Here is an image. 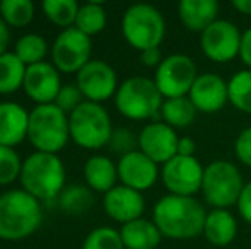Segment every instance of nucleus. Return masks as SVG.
<instances>
[{
  "label": "nucleus",
  "mask_w": 251,
  "mask_h": 249,
  "mask_svg": "<svg viewBox=\"0 0 251 249\" xmlns=\"http://www.w3.org/2000/svg\"><path fill=\"white\" fill-rule=\"evenodd\" d=\"M197 116V108L188 96L164 99L161 106V118L171 128H186L193 123Z\"/></svg>",
  "instance_id": "obj_25"
},
{
  "label": "nucleus",
  "mask_w": 251,
  "mask_h": 249,
  "mask_svg": "<svg viewBox=\"0 0 251 249\" xmlns=\"http://www.w3.org/2000/svg\"><path fill=\"white\" fill-rule=\"evenodd\" d=\"M75 86L89 103H104L115 97L118 91V77L109 63L102 60H91L75 75Z\"/></svg>",
  "instance_id": "obj_12"
},
{
  "label": "nucleus",
  "mask_w": 251,
  "mask_h": 249,
  "mask_svg": "<svg viewBox=\"0 0 251 249\" xmlns=\"http://www.w3.org/2000/svg\"><path fill=\"white\" fill-rule=\"evenodd\" d=\"M122 34L139 51L159 48L166 34L164 17L149 3H133L122 17Z\"/></svg>",
  "instance_id": "obj_7"
},
{
  "label": "nucleus",
  "mask_w": 251,
  "mask_h": 249,
  "mask_svg": "<svg viewBox=\"0 0 251 249\" xmlns=\"http://www.w3.org/2000/svg\"><path fill=\"white\" fill-rule=\"evenodd\" d=\"M23 89L36 106L41 104H53L62 89L60 72L50 62H41L36 65L26 67Z\"/></svg>",
  "instance_id": "obj_15"
},
{
  "label": "nucleus",
  "mask_w": 251,
  "mask_h": 249,
  "mask_svg": "<svg viewBox=\"0 0 251 249\" xmlns=\"http://www.w3.org/2000/svg\"><path fill=\"white\" fill-rule=\"evenodd\" d=\"M178 140L175 128L164 121H154L146 125L139 133V150L146 154L155 164L164 166L168 160L178 156Z\"/></svg>",
  "instance_id": "obj_14"
},
{
  "label": "nucleus",
  "mask_w": 251,
  "mask_h": 249,
  "mask_svg": "<svg viewBox=\"0 0 251 249\" xmlns=\"http://www.w3.org/2000/svg\"><path fill=\"white\" fill-rule=\"evenodd\" d=\"M84 101L86 99H84L82 92H80L75 84H65V86H62V89H60L58 96H56L53 104L58 106L60 110L69 116V114L72 113V111H75Z\"/></svg>",
  "instance_id": "obj_35"
},
{
  "label": "nucleus",
  "mask_w": 251,
  "mask_h": 249,
  "mask_svg": "<svg viewBox=\"0 0 251 249\" xmlns=\"http://www.w3.org/2000/svg\"><path fill=\"white\" fill-rule=\"evenodd\" d=\"M29 111L19 103L2 101L0 103V145L16 149L27 138Z\"/></svg>",
  "instance_id": "obj_19"
},
{
  "label": "nucleus",
  "mask_w": 251,
  "mask_h": 249,
  "mask_svg": "<svg viewBox=\"0 0 251 249\" xmlns=\"http://www.w3.org/2000/svg\"><path fill=\"white\" fill-rule=\"evenodd\" d=\"M106 23H108V16H106L104 5L101 2H87L79 7L74 27H77L86 36L93 38L104 29Z\"/></svg>",
  "instance_id": "obj_27"
},
{
  "label": "nucleus",
  "mask_w": 251,
  "mask_h": 249,
  "mask_svg": "<svg viewBox=\"0 0 251 249\" xmlns=\"http://www.w3.org/2000/svg\"><path fill=\"white\" fill-rule=\"evenodd\" d=\"M102 208L109 219L125 226L132 220L142 219V213L146 210V200L140 191L123 186V184H116L113 189L104 193Z\"/></svg>",
  "instance_id": "obj_17"
},
{
  "label": "nucleus",
  "mask_w": 251,
  "mask_h": 249,
  "mask_svg": "<svg viewBox=\"0 0 251 249\" xmlns=\"http://www.w3.org/2000/svg\"><path fill=\"white\" fill-rule=\"evenodd\" d=\"M43 222L41 202L24 189H10L0 195V239L23 241L31 237Z\"/></svg>",
  "instance_id": "obj_2"
},
{
  "label": "nucleus",
  "mask_w": 251,
  "mask_h": 249,
  "mask_svg": "<svg viewBox=\"0 0 251 249\" xmlns=\"http://www.w3.org/2000/svg\"><path fill=\"white\" fill-rule=\"evenodd\" d=\"M232 7L236 10H239L241 14H248L251 16V0H234L232 2Z\"/></svg>",
  "instance_id": "obj_42"
},
{
  "label": "nucleus",
  "mask_w": 251,
  "mask_h": 249,
  "mask_svg": "<svg viewBox=\"0 0 251 249\" xmlns=\"http://www.w3.org/2000/svg\"><path fill=\"white\" fill-rule=\"evenodd\" d=\"M70 140L80 149L100 150L109 143L113 125L109 113L102 104L84 101L75 111L69 114Z\"/></svg>",
  "instance_id": "obj_6"
},
{
  "label": "nucleus",
  "mask_w": 251,
  "mask_h": 249,
  "mask_svg": "<svg viewBox=\"0 0 251 249\" xmlns=\"http://www.w3.org/2000/svg\"><path fill=\"white\" fill-rule=\"evenodd\" d=\"M36 7L31 0H3L0 2V17L9 27H26L34 19Z\"/></svg>",
  "instance_id": "obj_30"
},
{
  "label": "nucleus",
  "mask_w": 251,
  "mask_h": 249,
  "mask_svg": "<svg viewBox=\"0 0 251 249\" xmlns=\"http://www.w3.org/2000/svg\"><path fill=\"white\" fill-rule=\"evenodd\" d=\"M14 55L26 67L45 62L48 55V41L41 34L27 33L21 36L14 45Z\"/></svg>",
  "instance_id": "obj_28"
},
{
  "label": "nucleus",
  "mask_w": 251,
  "mask_h": 249,
  "mask_svg": "<svg viewBox=\"0 0 251 249\" xmlns=\"http://www.w3.org/2000/svg\"><path fill=\"white\" fill-rule=\"evenodd\" d=\"M27 140L36 152H62L70 140L69 116L55 104H41L29 111Z\"/></svg>",
  "instance_id": "obj_4"
},
{
  "label": "nucleus",
  "mask_w": 251,
  "mask_h": 249,
  "mask_svg": "<svg viewBox=\"0 0 251 249\" xmlns=\"http://www.w3.org/2000/svg\"><path fill=\"white\" fill-rule=\"evenodd\" d=\"M245 183L239 169L229 160H214L205 167L201 193L208 205L227 210L236 205Z\"/></svg>",
  "instance_id": "obj_8"
},
{
  "label": "nucleus",
  "mask_w": 251,
  "mask_h": 249,
  "mask_svg": "<svg viewBox=\"0 0 251 249\" xmlns=\"http://www.w3.org/2000/svg\"><path fill=\"white\" fill-rule=\"evenodd\" d=\"M116 167H118L120 184L140 193L154 186L159 178L157 164L154 160H151L140 150H135V152H130L126 156L120 157V160L116 162Z\"/></svg>",
  "instance_id": "obj_16"
},
{
  "label": "nucleus",
  "mask_w": 251,
  "mask_h": 249,
  "mask_svg": "<svg viewBox=\"0 0 251 249\" xmlns=\"http://www.w3.org/2000/svg\"><path fill=\"white\" fill-rule=\"evenodd\" d=\"M125 249H155L162 239L154 220L137 219L125 224L120 229Z\"/></svg>",
  "instance_id": "obj_23"
},
{
  "label": "nucleus",
  "mask_w": 251,
  "mask_h": 249,
  "mask_svg": "<svg viewBox=\"0 0 251 249\" xmlns=\"http://www.w3.org/2000/svg\"><path fill=\"white\" fill-rule=\"evenodd\" d=\"M219 3L215 0H181L178 5V17L188 31L203 33L217 21Z\"/></svg>",
  "instance_id": "obj_20"
},
{
  "label": "nucleus",
  "mask_w": 251,
  "mask_h": 249,
  "mask_svg": "<svg viewBox=\"0 0 251 249\" xmlns=\"http://www.w3.org/2000/svg\"><path fill=\"white\" fill-rule=\"evenodd\" d=\"M82 249H125L120 230L108 226H101L93 229L86 236Z\"/></svg>",
  "instance_id": "obj_32"
},
{
  "label": "nucleus",
  "mask_w": 251,
  "mask_h": 249,
  "mask_svg": "<svg viewBox=\"0 0 251 249\" xmlns=\"http://www.w3.org/2000/svg\"><path fill=\"white\" fill-rule=\"evenodd\" d=\"M23 159L16 149L0 145V186H9L19 180Z\"/></svg>",
  "instance_id": "obj_33"
},
{
  "label": "nucleus",
  "mask_w": 251,
  "mask_h": 249,
  "mask_svg": "<svg viewBox=\"0 0 251 249\" xmlns=\"http://www.w3.org/2000/svg\"><path fill=\"white\" fill-rule=\"evenodd\" d=\"M197 143L190 136H181L178 140V156L181 157H195Z\"/></svg>",
  "instance_id": "obj_40"
},
{
  "label": "nucleus",
  "mask_w": 251,
  "mask_h": 249,
  "mask_svg": "<svg viewBox=\"0 0 251 249\" xmlns=\"http://www.w3.org/2000/svg\"><path fill=\"white\" fill-rule=\"evenodd\" d=\"M93 41L77 27L62 29L51 45V63L60 73H79L91 62Z\"/></svg>",
  "instance_id": "obj_10"
},
{
  "label": "nucleus",
  "mask_w": 251,
  "mask_h": 249,
  "mask_svg": "<svg viewBox=\"0 0 251 249\" xmlns=\"http://www.w3.org/2000/svg\"><path fill=\"white\" fill-rule=\"evenodd\" d=\"M241 36L236 24L226 19H217L200 34V48L208 60L227 63L239 57Z\"/></svg>",
  "instance_id": "obj_11"
},
{
  "label": "nucleus",
  "mask_w": 251,
  "mask_h": 249,
  "mask_svg": "<svg viewBox=\"0 0 251 249\" xmlns=\"http://www.w3.org/2000/svg\"><path fill=\"white\" fill-rule=\"evenodd\" d=\"M164 97L159 92L154 79L135 75L125 79L115 94V106L128 120H151L161 114Z\"/></svg>",
  "instance_id": "obj_5"
},
{
  "label": "nucleus",
  "mask_w": 251,
  "mask_h": 249,
  "mask_svg": "<svg viewBox=\"0 0 251 249\" xmlns=\"http://www.w3.org/2000/svg\"><path fill=\"white\" fill-rule=\"evenodd\" d=\"M197 77V65L192 58L181 53H173L155 68L154 82L162 97L173 99L188 96Z\"/></svg>",
  "instance_id": "obj_9"
},
{
  "label": "nucleus",
  "mask_w": 251,
  "mask_h": 249,
  "mask_svg": "<svg viewBox=\"0 0 251 249\" xmlns=\"http://www.w3.org/2000/svg\"><path fill=\"white\" fill-rule=\"evenodd\" d=\"M9 45H10V27L0 17V55L9 51Z\"/></svg>",
  "instance_id": "obj_41"
},
{
  "label": "nucleus",
  "mask_w": 251,
  "mask_h": 249,
  "mask_svg": "<svg viewBox=\"0 0 251 249\" xmlns=\"http://www.w3.org/2000/svg\"><path fill=\"white\" fill-rule=\"evenodd\" d=\"M203 173L205 169L197 157L176 156L162 166L161 180L169 195L193 196L197 191H201Z\"/></svg>",
  "instance_id": "obj_13"
},
{
  "label": "nucleus",
  "mask_w": 251,
  "mask_h": 249,
  "mask_svg": "<svg viewBox=\"0 0 251 249\" xmlns=\"http://www.w3.org/2000/svg\"><path fill=\"white\" fill-rule=\"evenodd\" d=\"M108 147L111 149V152L123 157L126 154L139 150V135H135L128 128H115L111 138H109Z\"/></svg>",
  "instance_id": "obj_34"
},
{
  "label": "nucleus",
  "mask_w": 251,
  "mask_h": 249,
  "mask_svg": "<svg viewBox=\"0 0 251 249\" xmlns=\"http://www.w3.org/2000/svg\"><path fill=\"white\" fill-rule=\"evenodd\" d=\"M84 180H86L87 188L104 195L116 186L118 167L108 156L94 154L84 164Z\"/></svg>",
  "instance_id": "obj_21"
},
{
  "label": "nucleus",
  "mask_w": 251,
  "mask_h": 249,
  "mask_svg": "<svg viewBox=\"0 0 251 249\" xmlns=\"http://www.w3.org/2000/svg\"><path fill=\"white\" fill-rule=\"evenodd\" d=\"M234 150H236V157H238L245 166L251 167V126L245 128L238 135L236 143H234Z\"/></svg>",
  "instance_id": "obj_36"
},
{
  "label": "nucleus",
  "mask_w": 251,
  "mask_h": 249,
  "mask_svg": "<svg viewBox=\"0 0 251 249\" xmlns=\"http://www.w3.org/2000/svg\"><path fill=\"white\" fill-rule=\"evenodd\" d=\"M239 58L251 70V27L246 29L241 36V46H239Z\"/></svg>",
  "instance_id": "obj_39"
},
{
  "label": "nucleus",
  "mask_w": 251,
  "mask_h": 249,
  "mask_svg": "<svg viewBox=\"0 0 251 249\" xmlns=\"http://www.w3.org/2000/svg\"><path fill=\"white\" fill-rule=\"evenodd\" d=\"M162 60L164 58H162V53L159 48H151V50L140 51V62L146 67H149V68H157L162 63Z\"/></svg>",
  "instance_id": "obj_38"
},
{
  "label": "nucleus",
  "mask_w": 251,
  "mask_h": 249,
  "mask_svg": "<svg viewBox=\"0 0 251 249\" xmlns=\"http://www.w3.org/2000/svg\"><path fill=\"white\" fill-rule=\"evenodd\" d=\"M238 232V224L229 210L214 208L207 213L203 226V236L212 246L224 248L234 241Z\"/></svg>",
  "instance_id": "obj_22"
},
{
  "label": "nucleus",
  "mask_w": 251,
  "mask_h": 249,
  "mask_svg": "<svg viewBox=\"0 0 251 249\" xmlns=\"http://www.w3.org/2000/svg\"><path fill=\"white\" fill-rule=\"evenodd\" d=\"M229 103L241 113L251 114V70L234 73L227 82Z\"/></svg>",
  "instance_id": "obj_31"
},
{
  "label": "nucleus",
  "mask_w": 251,
  "mask_h": 249,
  "mask_svg": "<svg viewBox=\"0 0 251 249\" xmlns=\"http://www.w3.org/2000/svg\"><path fill=\"white\" fill-rule=\"evenodd\" d=\"M205 212L203 205L193 196L166 195L155 203L152 220L162 237L168 239H193L203 234Z\"/></svg>",
  "instance_id": "obj_1"
},
{
  "label": "nucleus",
  "mask_w": 251,
  "mask_h": 249,
  "mask_svg": "<svg viewBox=\"0 0 251 249\" xmlns=\"http://www.w3.org/2000/svg\"><path fill=\"white\" fill-rule=\"evenodd\" d=\"M188 97L200 113H217L229 101L227 82L217 73H201L190 89Z\"/></svg>",
  "instance_id": "obj_18"
},
{
  "label": "nucleus",
  "mask_w": 251,
  "mask_h": 249,
  "mask_svg": "<svg viewBox=\"0 0 251 249\" xmlns=\"http://www.w3.org/2000/svg\"><path fill=\"white\" fill-rule=\"evenodd\" d=\"M79 7L80 5L75 0H45L41 3V10H43L45 17L62 29L74 27Z\"/></svg>",
  "instance_id": "obj_29"
},
{
  "label": "nucleus",
  "mask_w": 251,
  "mask_h": 249,
  "mask_svg": "<svg viewBox=\"0 0 251 249\" xmlns=\"http://www.w3.org/2000/svg\"><path fill=\"white\" fill-rule=\"evenodd\" d=\"M236 205H238L239 215L245 219V222L251 224V181L245 184V188H243Z\"/></svg>",
  "instance_id": "obj_37"
},
{
  "label": "nucleus",
  "mask_w": 251,
  "mask_h": 249,
  "mask_svg": "<svg viewBox=\"0 0 251 249\" xmlns=\"http://www.w3.org/2000/svg\"><path fill=\"white\" fill-rule=\"evenodd\" d=\"M26 65L14 55V51L0 55V94H12L24 84Z\"/></svg>",
  "instance_id": "obj_26"
},
{
  "label": "nucleus",
  "mask_w": 251,
  "mask_h": 249,
  "mask_svg": "<svg viewBox=\"0 0 251 249\" xmlns=\"http://www.w3.org/2000/svg\"><path fill=\"white\" fill-rule=\"evenodd\" d=\"M56 202H58V208L63 213L79 217L84 215L93 206L94 195L93 189L87 188L86 184H69V186L63 188Z\"/></svg>",
  "instance_id": "obj_24"
},
{
  "label": "nucleus",
  "mask_w": 251,
  "mask_h": 249,
  "mask_svg": "<svg viewBox=\"0 0 251 249\" xmlns=\"http://www.w3.org/2000/svg\"><path fill=\"white\" fill-rule=\"evenodd\" d=\"M67 180V171L56 154L36 152L23 160L19 181L23 189L38 202H51L60 196Z\"/></svg>",
  "instance_id": "obj_3"
}]
</instances>
